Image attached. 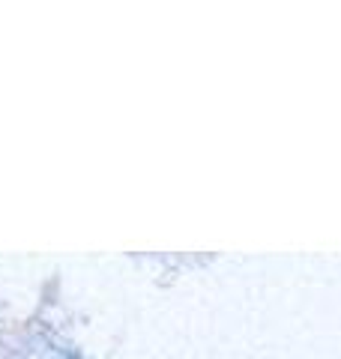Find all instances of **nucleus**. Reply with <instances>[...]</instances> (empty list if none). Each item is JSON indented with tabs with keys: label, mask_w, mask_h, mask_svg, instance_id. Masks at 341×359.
I'll use <instances>...</instances> for the list:
<instances>
[]
</instances>
